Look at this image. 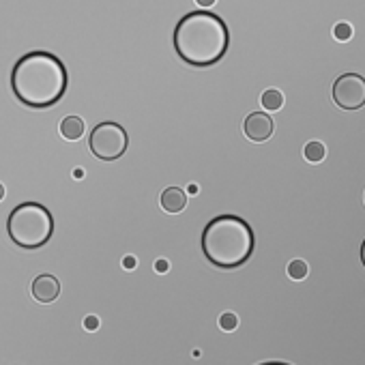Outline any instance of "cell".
Listing matches in <instances>:
<instances>
[{
	"label": "cell",
	"mask_w": 365,
	"mask_h": 365,
	"mask_svg": "<svg viewBox=\"0 0 365 365\" xmlns=\"http://www.w3.org/2000/svg\"><path fill=\"white\" fill-rule=\"evenodd\" d=\"M69 75L62 60L52 52L35 50L18 58L11 69V90L22 105L45 110L67 92Z\"/></svg>",
	"instance_id": "cell-1"
},
{
	"label": "cell",
	"mask_w": 365,
	"mask_h": 365,
	"mask_svg": "<svg viewBox=\"0 0 365 365\" xmlns=\"http://www.w3.org/2000/svg\"><path fill=\"white\" fill-rule=\"evenodd\" d=\"M174 50L192 67H211L228 52L230 33L226 22L209 11H192L174 28Z\"/></svg>",
	"instance_id": "cell-2"
},
{
	"label": "cell",
	"mask_w": 365,
	"mask_h": 365,
	"mask_svg": "<svg viewBox=\"0 0 365 365\" xmlns=\"http://www.w3.org/2000/svg\"><path fill=\"white\" fill-rule=\"evenodd\" d=\"M256 236L243 217L219 215L202 232V251L206 260L219 268H239L249 260Z\"/></svg>",
	"instance_id": "cell-3"
},
{
	"label": "cell",
	"mask_w": 365,
	"mask_h": 365,
	"mask_svg": "<svg viewBox=\"0 0 365 365\" xmlns=\"http://www.w3.org/2000/svg\"><path fill=\"white\" fill-rule=\"evenodd\" d=\"M7 232L22 249H39L54 234V217L39 202H22L9 213Z\"/></svg>",
	"instance_id": "cell-4"
},
{
	"label": "cell",
	"mask_w": 365,
	"mask_h": 365,
	"mask_svg": "<svg viewBox=\"0 0 365 365\" xmlns=\"http://www.w3.org/2000/svg\"><path fill=\"white\" fill-rule=\"evenodd\" d=\"M127 144H129L127 131L118 123H112V121L99 123L88 136L90 153L101 162H114L118 157H123L127 151Z\"/></svg>",
	"instance_id": "cell-5"
},
{
	"label": "cell",
	"mask_w": 365,
	"mask_h": 365,
	"mask_svg": "<svg viewBox=\"0 0 365 365\" xmlns=\"http://www.w3.org/2000/svg\"><path fill=\"white\" fill-rule=\"evenodd\" d=\"M333 101L342 110H359L365 105V77L359 73H342L333 84Z\"/></svg>",
	"instance_id": "cell-6"
},
{
	"label": "cell",
	"mask_w": 365,
	"mask_h": 365,
	"mask_svg": "<svg viewBox=\"0 0 365 365\" xmlns=\"http://www.w3.org/2000/svg\"><path fill=\"white\" fill-rule=\"evenodd\" d=\"M243 131L251 142H266L273 136V118L262 112H251L243 123Z\"/></svg>",
	"instance_id": "cell-7"
},
{
	"label": "cell",
	"mask_w": 365,
	"mask_h": 365,
	"mask_svg": "<svg viewBox=\"0 0 365 365\" xmlns=\"http://www.w3.org/2000/svg\"><path fill=\"white\" fill-rule=\"evenodd\" d=\"M30 292H33L35 301H39V303H54L60 294V281L50 273L37 275L33 286H30Z\"/></svg>",
	"instance_id": "cell-8"
},
{
	"label": "cell",
	"mask_w": 365,
	"mask_h": 365,
	"mask_svg": "<svg viewBox=\"0 0 365 365\" xmlns=\"http://www.w3.org/2000/svg\"><path fill=\"white\" fill-rule=\"evenodd\" d=\"M162 209L166 213H181L187 206V196L183 189L179 187H168L166 192L162 194Z\"/></svg>",
	"instance_id": "cell-9"
},
{
	"label": "cell",
	"mask_w": 365,
	"mask_h": 365,
	"mask_svg": "<svg viewBox=\"0 0 365 365\" xmlns=\"http://www.w3.org/2000/svg\"><path fill=\"white\" fill-rule=\"evenodd\" d=\"M60 136L65 140H80L84 136V121L80 116H67L60 121Z\"/></svg>",
	"instance_id": "cell-10"
},
{
	"label": "cell",
	"mask_w": 365,
	"mask_h": 365,
	"mask_svg": "<svg viewBox=\"0 0 365 365\" xmlns=\"http://www.w3.org/2000/svg\"><path fill=\"white\" fill-rule=\"evenodd\" d=\"M260 103L268 110V112H277V110L284 105V95L277 88H266L260 97Z\"/></svg>",
	"instance_id": "cell-11"
},
{
	"label": "cell",
	"mask_w": 365,
	"mask_h": 365,
	"mask_svg": "<svg viewBox=\"0 0 365 365\" xmlns=\"http://www.w3.org/2000/svg\"><path fill=\"white\" fill-rule=\"evenodd\" d=\"M303 155H305V160H307L310 164H318V162H323V160H325L327 149H325L323 142H318V140H312V142H307V144H305Z\"/></svg>",
	"instance_id": "cell-12"
},
{
	"label": "cell",
	"mask_w": 365,
	"mask_h": 365,
	"mask_svg": "<svg viewBox=\"0 0 365 365\" xmlns=\"http://www.w3.org/2000/svg\"><path fill=\"white\" fill-rule=\"evenodd\" d=\"M307 262L305 260H292L290 264H288V277L290 279H294V281H299V279H305L307 277Z\"/></svg>",
	"instance_id": "cell-13"
},
{
	"label": "cell",
	"mask_w": 365,
	"mask_h": 365,
	"mask_svg": "<svg viewBox=\"0 0 365 365\" xmlns=\"http://www.w3.org/2000/svg\"><path fill=\"white\" fill-rule=\"evenodd\" d=\"M236 327H239V316H236V314L226 312V314L219 316V329H221V331L230 333V331H234Z\"/></svg>",
	"instance_id": "cell-14"
},
{
	"label": "cell",
	"mask_w": 365,
	"mask_h": 365,
	"mask_svg": "<svg viewBox=\"0 0 365 365\" xmlns=\"http://www.w3.org/2000/svg\"><path fill=\"white\" fill-rule=\"evenodd\" d=\"M333 37H336L338 41H348L353 37V26L346 22L336 24V28H333Z\"/></svg>",
	"instance_id": "cell-15"
},
{
	"label": "cell",
	"mask_w": 365,
	"mask_h": 365,
	"mask_svg": "<svg viewBox=\"0 0 365 365\" xmlns=\"http://www.w3.org/2000/svg\"><path fill=\"white\" fill-rule=\"evenodd\" d=\"M84 329L86 331H97L99 329V318H97V316H86V318H84Z\"/></svg>",
	"instance_id": "cell-16"
},
{
	"label": "cell",
	"mask_w": 365,
	"mask_h": 365,
	"mask_svg": "<svg viewBox=\"0 0 365 365\" xmlns=\"http://www.w3.org/2000/svg\"><path fill=\"white\" fill-rule=\"evenodd\" d=\"M168 268H170V264H168V260H164V258L155 262V271H157V273H168Z\"/></svg>",
	"instance_id": "cell-17"
},
{
	"label": "cell",
	"mask_w": 365,
	"mask_h": 365,
	"mask_svg": "<svg viewBox=\"0 0 365 365\" xmlns=\"http://www.w3.org/2000/svg\"><path fill=\"white\" fill-rule=\"evenodd\" d=\"M123 266L127 268V271H131V268H136V258L134 256H125L123 258Z\"/></svg>",
	"instance_id": "cell-18"
},
{
	"label": "cell",
	"mask_w": 365,
	"mask_h": 365,
	"mask_svg": "<svg viewBox=\"0 0 365 365\" xmlns=\"http://www.w3.org/2000/svg\"><path fill=\"white\" fill-rule=\"evenodd\" d=\"M187 194H192V196L200 194V187H198L196 183H189V187H187Z\"/></svg>",
	"instance_id": "cell-19"
},
{
	"label": "cell",
	"mask_w": 365,
	"mask_h": 365,
	"mask_svg": "<svg viewBox=\"0 0 365 365\" xmlns=\"http://www.w3.org/2000/svg\"><path fill=\"white\" fill-rule=\"evenodd\" d=\"M196 3L200 5V7H204V9H209V7H213L217 0H196Z\"/></svg>",
	"instance_id": "cell-20"
},
{
	"label": "cell",
	"mask_w": 365,
	"mask_h": 365,
	"mask_svg": "<svg viewBox=\"0 0 365 365\" xmlns=\"http://www.w3.org/2000/svg\"><path fill=\"white\" fill-rule=\"evenodd\" d=\"M84 177V170L82 168H75L73 170V179H82Z\"/></svg>",
	"instance_id": "cell-21"
},
{
	"label": "cell",
	"mask_w": 365,
	"mask_h": 365,
	"mask_svg": "<svg viewBox=\"0 0 365 365\" xmlns=\"http://www.w3.org/2000/svg\"><path fill=\"white\" fill-rule=\"evenodd\" d=\"M361 262L365 266V239H363V245H361Z\"/></svg>",
	"instance_id": "cell-22"
},
{
	"label": "cell",
	"mask_w": 365,
	"mask_h": 365,
	"mask_svg": "<svg viewBox=\"0 0 365 365\" xmlns=\"http://www.w3.org/2000/svg\"><path fill=\"white\" fill-rule=\"evenodd\" d=\"M5 200V187H3V183H0V202Z\"/></svg>",
	"instance_id": "cell-23"
},
{
	"label": "cell",
	"mask_w": 365,
	"mask_h": 365,
	"mask_svg": "<svg viewBox=\"0 0 365 365\" xmlns=\"http://www.w3.org/2000/svg\"><path fill=\"white\" fill-rule=\"evenodd\" d=\"M262 365H288V363H275V361H271V363H262Z\"/></svg>",
	"instance_id": "cell-24"
},
{
	"label": "cell",
	"mask_w": 365,
	"mask_h": 365,
	"mask_svg": "<svg viewBox=\"0 0 365 365\" xmlns=\"http://www.w3.org/2000/svg\"><path fill=\"white\" fill-rule=\"evenodd\" d=\"M363 198H365V196H363Z\"/></svg>",
	"instance_id": "cell-25"
}]
</instances>
